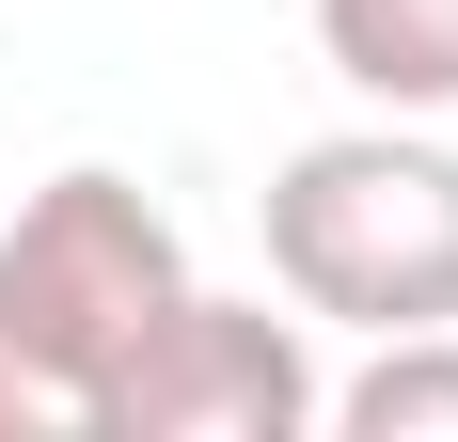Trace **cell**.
Here are the masks:
<instances>
[{
  "mask_svg": "<svg viewBox=\"0 0 458 442\" xmlns=\"http://www.w3.org/2000/svg\"><path fill=\"white\" fill-rule=\"evenodd\" d=\"M269 285L332 332H458V142L332 127L269 174Z\"/></svg>",
  "mask_w": 458,
  "mask_h": 442,
  "instance_id": "6da1fadb",
  "label": "cell"
},
{
  "mask_svg": "<svg viewBox=\"0 0 458 442\" xmlns=\"http://www.w3.org/2000/svg\"><path fill=\"white\" fill-rule=\"evenodd\" d=\"M190 301V237L142 206V174L80 158V174H47L32 206L0 221V332L47 348L80 395H111V363Z\"/></svg>",
  "mask_w": 458,
  "mask_h": 442,
  "instance_id": "7a4b0ae2",
  "label": "cell"
},
{
  "mask_svg": "<svg viewBox=\"0 0 458 442\" xmlns=\"http://www.w3.org/2000/svg\"><path fill=\"white\" fill-rule=\"evenodd\" d=\"M317 427V348L269 301H206L190 285L95 395V442H301Z\"/></svg>",
  "mask_w": 458,
  "mask_h": 442,
  "instance_id": "3957f363",
  "label": "cell"
},
{
  "mask_svg": "<svg viewBox=\"0 0 458 442\" xmlns=\"http://www.w3.org/2000/svg\"><path fill=\"white\" fill-rule=\"evenodd\" d=\"M317 47L379 111H458V0H317Z\"/></svg>",
  "mask_w": 458,
  "mask_h": 442,
  "instance_id": "277c9868",
  "label": "cell"
},
{
  "mask_svg": "<svg viewBox=\"0 0 458 442\" xmlns=\"http://www.w3.org/2000/svg\"><path fill=\"white\" fill-rule=\"evenodd\" d=\"M317 427H348V442H458V332H379L364 379H317Z\"/></svg>",
  "mask_w": 458,
  "mask_h": 442,
  "instance_id": "5b68a950",
  "label": "cell"
},
{
  "mask_svg": "<svg viewBox=\"0 0 458 442\" xmlns=\"http://www.w3.org/2000/svg\"><path fill=\"white\" fill-rule=\"evenodd\" d=\"M0 442H95V395L47 348H16V332H0Z\"/></svg>",
  "mask_w": 458,
  "mask_h": 442,
  "instance_id": "8992f818",
  "label": "cell"
}]
</instances>
